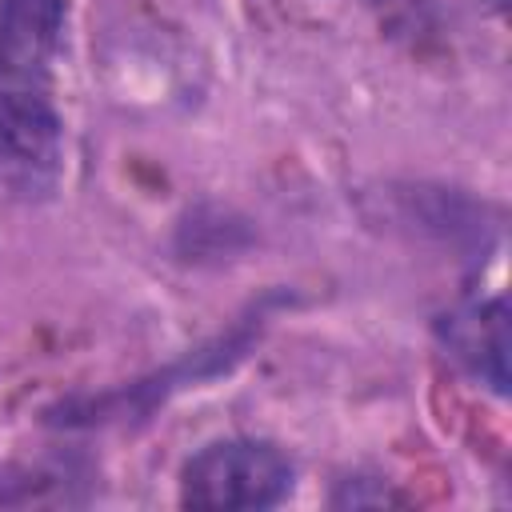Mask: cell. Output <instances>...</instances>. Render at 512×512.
Returning <instances> with one entry per match:
<instances>
[{"instance_id":"cell-1","label":"cell","mask_w":512,"mask_h":512,"mask_svg":"<svg viewBox=\"0 0 512 512\" xmlns=\"http://www.w3.org/2000/svg\"><path fill=\"white\" fill-rule=\"evenodd\" d=\"M264 328V312L244 316L240 324H232L228 332L204 340L200 348H192L188 356L172 360L160 372H148L140 380L116 384L108 392H88V396H68L60 404H52L44 412V424L52 428H104V424H132V420H148L156 408H164L176 392L196 388L204 380H216L224 372H232L256 344Z\"/></svg>"},{"instance_id":"cell-2","label":"cell","mask_w":512,"mask_h":512,"mask_svg":"<svg viewBox=\"0 0 512 512\" xmlns=\"http://www.w3.org/2000/svg\"><path fill=\"white\" fill-rule=\"evenodd\" d=\"M368 224L396 232L416 244H436L452 252H480L496 236L492 208L464 188L428 184V180H384L364 192Z\"/></svg>"},{"instance_id":"cell-3","label":"cell","mask_w":512,"mask_h":512,"mask_svg":"<svg viewBox=\"0 0 512 512\" xmlns=\"http://www.w3.org/2000/svg\"><path fill=\"white\" fill-rule=\"evenodd\" d=\"M296 484L292 460L268 440L204 444L180 472V500L208 512H256L280 504Z\"/></svg>"},{"instance_id":"cell-4","label":"cell","mask_w":512,"mask_h":512,"mask_svg":"<svg viewBox=\"0 0 512 512\" xmlns=\"http://www.w3.org/2000/svg\"><path fill=\"white\" fill-rule=\"evenodd\" d=\"M64 176V124L24 88H0V196L40 204Z\"/></svg>"},{"instance_id":"cell-5","label":"cell","mask_w":512,"mask_h":512,"mask_svg":"<svg viewBox=\"0 0 512 512\" xmlns=\"http://www.w3.org/2000/svg\"><path fill=\"white\" fill-rule=\"evenodd\" d=\"M68 0H0V80L40 84L64 48Z\"/></svg>"},{"instance_id":"cell-6","label":"cell","mask_w":512,"mask_h":512,"mask_svg":"<svg viewBox=\"0 0 512 512\" xmlns=\"http://www.w3.org/2000/svg\"><path fill=\"white\" fill-rule=\"evenodd\" d=\"M444 352L496 396L508 392V304L500 296L472 300L436 320Z\"/></svg>"},{"instance_id":"cell-7","label":"cell","mask_w":512,"mask_h":512,"mask_svg":"<svg viewBox=\"0 0 512 512\" xmlns=\"http://www.w3.org/2000/svg\"><path fill=\"white\" fill-rule=\"evenodd\" d=\"M176 256L188 264H224L240 260L256 244V228L244 212L228 204H196L176 224Z\"/></svg>"},{"instance_id":"cell-8","label":"cell","mask_w":512,"mask_h":512,"mask_svg":"<svg viewBox=\"0 0 512 512\" xmlns=\"http://www.w3.org/2000/svg\"><path fill=\"white\" fill-rule=\"evenodd\" d=\"M384 504H400V496L388 492V484L376 476H356V480L348 476L332 492V508H384Z\"/></svg>"}]
</instances>
